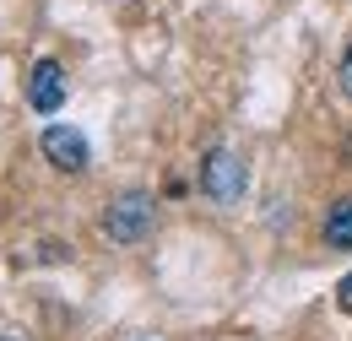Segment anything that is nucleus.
Here are the masks:
<instances>
[{"label": "nucleus", "mask_w": 352, "mask_h": 341, "mask_svg": "<svg viewBox=\"0 0 352 341\" xmlns=\"http://www.w3.org/2000/svg\"><path fill=\"white\" fill-rule=\"evenodd\" d=\"M0 341H11V336H0Z\"/></svg>", "instance_id": "obj_8"}, {"label": "nucleus", "mask_w": 352, "mask_h": 341, "mask_svg": "<svg viewBox=\"0 0 352 341\" xmlns=\"http://www.w3.org/2000/svg\"><path fill=\"white\" fill-rule=\"evenodd\" d=\"M65 103V71H60V60H33V71H28V109L33 114H54Z\"/></svg>", "instance_id": "obj_4"}, {"label": "nucleus", "mask_w": 352, "mask_h": 341, "mask_svg": "<svg viewBox=\"0 0 352 341\" xmlns=\"http://www.w3.org/2000/svg\"><path fill=\"white\" fill-rule=\"evenodd\" d=\"M342 92H347V98H352V49H347V54H342Z\"/></svg>", "instance_id": "obj_7"}, {"label": "nucleus", "mask_w": 352, "mask_h": 341, "mask_svg": "<svg viewBox=\"0 0 352 341\" xmlns=\"http://www.w3.org/2000/svg\"><path fill=\"white\" fill-rule=\"evenodd\" d=\"M146 222H152V195H146V190H125V195L109 201L103 233H109L114 244H135V239L146 233Z\"/></svg>", "instance_id": "obj_2"}, {"label": "nucleus", "mask_w": 352, "mask_h": 341, "mask_svg": "<svg viewBox=\"0 0 352 341\" xmlns=\"http://www.w3.org/2000/svg\"><path fill=\"white\" fill-rule=\"evenodd\" d=\"M336 303H342V309L352 314V276H342V287H336Z\"/></svg>", "instance_id": "obj_6"}, {"label": "nucleus", "mask_w": 352, "mask_h": 341, "mask_svg": "<svg viewBox=\"0 0 352 341\" xmlns=\"http://www.w3.org/2000/svg\"><path fill=\"white\" fill-rule=\"evenodd\" d=\"M244 184H250V168H244V157L228 152V146H217V152L201 163V190H206L217 206H233V201L244 195Z\"/></svg>", "instance_id": "obj_1"}, {"label": "nucleus", "mask_w": 352, "mask_h": 341, "mask_svg": "<svg viewBox=\"0 0 352 341\" xmlns=\"http://www.w3.org/2000/svg\"><path fill=\"white\" fill-rule=\"evenodd\" d=\"M44 157H49L60 173H82V168L92 163L87 135H82L76 125H49V130H44Z\"/></svg>", "instance_id": "obj_3"}, {"label": "nucleus", "mask_w": 352, "mask_h": 341, "mask_svg": "<svg viewBox=\"0 0 352 341\" xmlns=\"http://www.w3.org/2000/svg\"><path fill=\"white\" fill-rule=\"evenodd\" d=\"M325 239H331V250H352V195L331 206V217H325Z\"/></svg>", "instance_id": "obj_5"}]
</instances>
